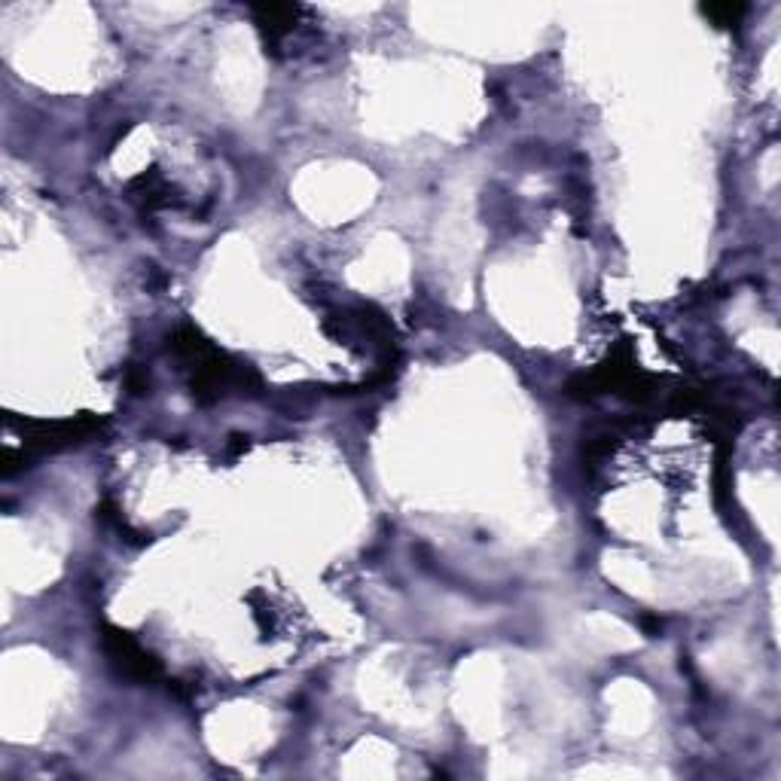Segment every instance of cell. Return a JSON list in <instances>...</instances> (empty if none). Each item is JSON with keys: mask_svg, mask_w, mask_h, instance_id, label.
Here are the masks:
<instances>
[{"mask_svg": "<svg viewBox=\"0 0 781 781\" xmlns=\"http://www.w3.org/2000/svg\"><path fill=\"white\" fill-rule=\"evenodd\" d=\"M104 647H107V653H110V659L113 663L123 669L129 678H135V681H147V684H153V681H159L162 678V669H159V663L156 659L132 638V635H126V632H119V629H107V635H104Z\"/></svg>", "mask_w": 781, "mask_h": 781, "instance_id": "1", "label": "cell"}, {"mask_svg": "<svg viewBox=\"0 0 781 781\" xmlns=\"http://www.w3.org/2000/svg\"><path fill=\"white\" fill-rule=\"evenodd\" d=\"M257 13V25L260 31L266 34L269 43H278L281 37H287L293 28H296V13L299 7H281V4H263V7H254Z\"/></svg>", "mask_w": 781, "mask_h": 781, "instance_id": "2", "label": "cell"}, {"mask_svg": "<svg viewBox=\"0 0 781 781\" xmlns=\"http://www.w3.org/2000/svg\"><path fill=\"white\" fill-rule=\"evenodd\" d=\"M702 16L711 19L717 28H736L745 16V4H708L702 7Z\"/></svg>", "mask_w": 781, "mask_h": 781, "instance_id": "3", "label": "cell"}]
</instances>
